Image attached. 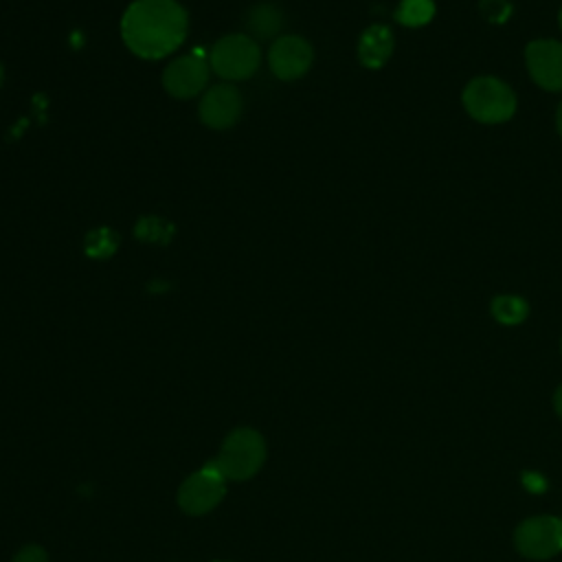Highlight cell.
<instances>
[{"label": "cell", "mask_w": 562, "mask_h": 562, "mask_svg": "<svg viewBox=\"0 0 562 562\" xmlns=\"http://www.w3.org/2000/svg\"><path fill=\"white\" fill-rule=\"evenodd\" d=\"M189 18L176 0H134L121 18L127 48L143 59H162L187 40Z\"/></svg>", "instance_id": "1"}, {"label": "cell", "mask_w": 562, "mask_h": 562, "mask_svg": "<svg viewBox=\"0 0 562 562\" xmlns=\"http://www.w3.org/2000/svg\"><path fill=\"white\" fill-rule=\"evenodd\" d=\"M266 461V441L255 428H235L222 441L213 463L226 481H246L255 476Z\"/></svg>", "instance_id": "2"}, {"label": "cell", "mask_w": 562, "mask_h": 562, "mask_svg": "<svg viewBox=\"0 0 562 562\" xmlns=\"http://www.w3.org/2000/svg\"><path fill=\"white\" fill-rule=\"evenodd\" d=\"M461 99L468 114L481 123H503L512 119L516 110L514 90L496 77L472 79L465 86Z\"/></svg>", "instance_id": "3"}, {"label": "cell", "mask_w": 562, "mask_h": 562, "mask_svg": "<svg viewBox=\"0 0 562 562\" xmlns=\"http://www.w3.org/2000/svg\"><path fill=\"white\" fill-rule=\"evenodd\" d=\"M261 64L259 44L241 33L217 40L209 53V66L226 81H244Z\"/></svg>", "instance_id": "4"}, {"label": "cell", "mask_w": 562, "mask_h": 562, "mask_svg": "<svg viewBox=\"0 0 562 562\" xmlns=\"http://www.w3.org/2000/svg\"><path fill=\"white\" fill-rule=\"evenodd\" d=\"M226 494V476L220 472V468L213 463H204L200 470L189 474L184 483L178 490V505L182 512L202 516L215 509Z\"/></svg>", "instance_id": "5"}, {"label": "cell", "mask_w": 562, "mask_h": 562, "mask_svg": "<svg viewBox=\"0 0 562 562\" xmlns=\"http://www.w3.org/2000/svg\"><path fill=\"white\" fill-rule=\"evenodd\" d=\"M516 549L531 560H547L562 551V518L536 516L518 525Z\"/></svg>", "instance_id": "6"}, {"label": "cell", "mask_w": 562, "mask_h": 562, "mask_svg": "<svg viewBox=\"0 0 562 562\" xmlns=\"http://www.w3.org/2000/svg\"><path fill=\"white\" fill-rule=\"evenodd\" d=\"M209 59L200 53H187L178 59H173L165 72H162V86L165 90L176 99H191L200 94L209 81Z\"/></svg>", "instance_id": "7"}, {"label": "cell", "mask_w": 562, "mask_h": 562, "mask_svg": "<svg viewBox=\"0 0 562 562\" xmlns=\"http://www.w3.org/2000/svg\"><path fill=\"white\" fill-rule=\"evenodd\" d=\"M314 53L307 40L299 35H283L274 40L268 50V66L281 81H294L303 77L312 66Z\"/></svg>", "instance_id": "8"}, {"label": "cell", "mask_w": 562, "mask_h": 562, "mask_svg": "<svg viewBox=\"0 0 562 562\" xmlns=\"http://www.w3.org/2000/svg\"><path fill=\"white\" fill-rule=\"evenodd\" d=\"M531 79L544 90H562V42L533 40L525 50Z\"/></svg>", "instance_id": "9"}, {"label": "cell", "mask_w": 562, "mask_h": 562, "mask_svg": "<svg viewBox=\"0 0 562 562\" xmlns=\"http://www.w3.org/2000/svg\"><path fill=\"white\" fill-rule=\"evenodd\" d=\"M241 108L244 103H241L239 90L231 83H217L202 94L198 112H200V121L206 127L226 130L239 119Z\"/></svg>", "instance_id": "10"}, {"label": "cell", "mask_w": 562, "mask_h": 562, "mask_svg": "<svg viewBox=\"0 0 562 562\" xmlns=\"http://www.w3.org/2000/svg\"><path fill=\"white\" fill-rule=\"evenodd\" d=\"M393 53V33L389 26H369L358 42V57L367 68H380Z\"/></svg>", "instance_id": "11"}, {"label": "cell", "mask_w": 562, "mask_h": 562, "mask_svg": "<svg viewBox=\"0 0 562 562\" xmlns=\"http://www.w3.org/2000/svg\"><path fill=\"white\" fill-rule=\"evenodd\" d=\"M246 24H248V31L255 33L257 37H272L279 33L281 24H283V13L277 4H257L248 11V18H246Z\"/></svg>", "instance_id": "12"}, {"label": "cell", "mask_w": 562, "mask_h": 562, "mask_svg": "<svg viewBox=\"0 0 562 562\" xmlns=\"http://www.w3.org/2000/svg\"><path fill=\"white\" fill-rule=\"evenodd\" d=\"M492 314L498 323L503 325H518L527 318L529 314V305L525 299L520 296H512V294H501L492 301Z\"/></svg>", "instance_id": "13"}, {"label": "cell", "mask_w": 562, "mask_h": 562, "mask_svg": "<svg viewBox=\"0 0 562 562\" xmlns=\"http://www.w3.org/2000/svg\"><path fill=\"white\" fill-rule=\"evenodd\" d=\"M435 15V2L432 0H402L395 20L404 26H422L430 22Z\"/></svg>", "instance_id": "14"}, {"label": "cell", "mask_w": 562, "mask_h": 562, "mask_svg": "<svg viewBox=\"0 0 562 562\" xmlns=\"http://www.w3.org/2000/svg\"><path fill=\"white\" fill-rule=\"evenodd\" d=\"M116 248V233L108 228H99L88 235L86 250L90 257H108Z\"/></svg>", "instance_id": "15"}, {"label": "cell", "mask_w": 562, "mask_h": 562, "mask_svg": "<svg viewBox=\"0 0 562 562\" xmlns=\"http://www.w3.org/2000/svg\"><path fill=\"white\" fill-rule=\"evenodd\" d=\"M13 562H48V555L40 544H26L13 555Z\"/></svg>", "instance_id": "16"}, {"label": "cell", "mask_w": 562, "mask_h": 562, "mask_svg": "<svg viewBox=\"0 0 562 562\" xmlns=\"http://www.w3.org/2000/svg\"><path fill=\"white\" fill-rule=\"evenodd\" d=\"M525 485L531 490V492H542L547 487V481L542 476H538L536 472H527L525 474Z\"/></svg>", "instance_id": "17"}, {"label": "cell", "mask_w": 562, "mask_h": 562, "mask_svg": "<svg viewBox=\"0 0 562 562\" xmlns=\"http://www.w3.org/2000/svg\"><path fill=\"white\" fill-rule=\"evenodd\" d=\"M553 404H555V411H558V415L562 417V386L555 391V397H553Z\"/></svg>", "instance_id": "18"}, {"label": "cell", "mask_w": 562, "mask_h": 562, "mask_svg": "<svg viewBox=\"0 0 562 562\" xmlns=\"http://www.w3.org/2000/svg\"><path fill=\"white\" fill-rule=\"evenodd\" d=\"M555 123H558V132H560V136H562V101H560V105H558V116H555Z\"/></svg>", "instance_id": "19"}, {"label": "cell", "mask_w": 562, "mask_h": 562, "mask_svg": "<svg viewBox=\"0 0 562 562\" xmlns=\"http://www.w3.org/2000/svg\"><path fill=\"white\" fill-rule=\"evenodd\" d=\"M2 79H4V68H2V64H0V86H2Z\"/></svg>", "instance_id": "20"}, {"label": "cell", "mask_w": 562, "mask_h": 562, "mask_svg": "<svg viewBox=\"0 0 562 562\" xmlns=\"http://www.w3.org/2000/svg\"><path fill=\"white\" fill-rule=\"evenodd\" d=\"M558 20H560V26H562V9H560V15H558Z\"/></svg>", "instance_id": "21"}, {"label": "cell", "mask_w": 562, "mask_h": 562, "mask_svg": "<svg viewBox=\"0 0 562 562\" xmlns=\"http://www.w3.org/2000/svg\"><path fill=\"white\" fill-rule=\"evenodd\" d=\"M215 562H228V560H215Z\"/></svg>", "instance_id": "22"}]
</instances>
